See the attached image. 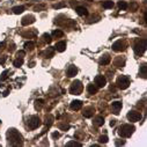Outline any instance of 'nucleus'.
Segmentation results:
<instances>
[{"label": "nucleus", "mask_w": 147, "mask_h": 147, "mask_svg": "<svg viewBox=\"0 0 147 147\" xmlns=\"http://www.w3.org/2000/svg\"><path fill=\"white\" fill-rule=\"evenodd\" d=\"M6 136H7V140H8L9 146H22L23 145L22 136L15 129H9L6 133Z\"/></svg>", "instance_id": "nucleus-1"}, {"label": "nucleus", "mask_w": 147, "mask_h": 147, "mask_svg": "<svg viewBox=\"0 0 147 147\" xmlns=\"http://www.w3.org/2000/svg\"><path fill=\"white\" fill-rule=\"evenodd\" d=\"M134 126L131 125V124H124V125H122L119 129H118V134L121 137H131V134L134 132Z\"/></svg>", "instance_id": "nucleus-2"}, {"label": "nucleus", "mask_w": 147, "mask_h": 147, "mask_svg": "<svg viewBox=\"0 0 147 147\" xmlns=\"http://www.w3.org/2000/svg\"><path fill=\"white\" fill-rule=\"evenodd\" d=\"M146 47H147V43H146V39L144 38V39L137 41L134 46H133V50H134L137 56H141L142 53L146 51Z\"/></svg>", "instance_id": "nucleus-3"}, {"label": "nucleus", "mask_w": 147, "mask_h": 147, "mask_svg": "<svg viewBox=\"0 0 147 147\" xmlns=\"http://www.w3.org/2000/svg\"><path fill=\"white\" fill-rule=\"evenodd\" d=\"M84 89V87H82V85H81V81L79 80H75L73 81L72 84H71V87H70V93L73 95H79L81 94V92Z\"/></svg>", "instance_id": "nucleus-4"}, {"label": "nucleus", "mask_w": 147, "mask_h": 147, "mask_svg": "<svg viewBox=\"0 0 147 147\" xmlns=\"http://www.w3.org/2000/svg\"><path fill=\"white\" fill-rule=\"evenodd\" d=\"M116 85H117V87L119 89H126V88H129V86H130V79H129V77L121 75L117 79V81H116Z\"/></svg>", "instance_id": "nucleus-5"}, {"label": "nucleus", "mask_w": 147, "mask_h": 147, "mask_svg": "<svg viewBox=\"0 0 147 147\" xmlns=\"http://www.w3.org/2000/svg\"><path fill=\"white\" fill-rule=\"evenodd\" d=\"M41 124H42V122H41V119H39L37 116H31V117L28 119V126H29V129H31V130L37 129L38 126H41Z\"/></svg>", "instance_id": "nucleus-6"}, {"label": "nucleus", "mask_w": 147, "mask_h": 147, "mask_svg": "<svg viewBox=\"0 0 147 147\" xmlns=\"http://www.w3.org/2000/svg\"><path fill=\"white\" fill-rule=\"evenodd\" d=\"M127 119L130 122H138L141 119V112L137 110H131L127 114Z\"/></svg>", "instance_id": "nucleus-7"}, {"label": "nucleus", "mask_w": 147, "mask_h": 147, "mask_svg": "<svg viewBox=\"0 0 147 147\" xmlns=\"http://www.w3.org/2000/svg\"><path fill=\"white\" fill-rule=\"evenodd\" d=\"M94 82L97 87H104L105 85H107V79L103 75H96L94 79Z\"/></svg>", "instance_id": "nucleus-8"}, {"label": "nucleus", "mask_w": 147, "mask_h": 147, "mask_svg": "<svg viewBox=\"0 0 147 147\" xmlns=\"http://www.w3.org/2000/svg\"><path fill=\"white\" fill-rule=\"evenodd\" d=\"M35 22V16L34 15H26L23 19H22V26H29V24H32Z\"/></svg>", "instance_id": "nucleus-9"}, {"label": "nucleus", "mask_w": 147, "mask_h": 147, "mask_svg": "<svg viewBox=\"0 0 147 147\" xmlns=\"http://www.w3.org/2000/svg\"><path fill=\"white\" fill-rule=\"evenodd\" d=\"M111 108H112L114 114H115V115H118V114H119V110L122 109V102H119V101L112 102V103H111Z\"/></svg>", "instance_id": "nucleus-10"}, {"label": "nucleus", "mask_w": 147, "mask_h": 147, "mask_svg": "<svg viewBox=\"0 0 147 147\" xmlns=\"http://www.w3.org/2000/svg\"><path fill=\"white\" fill-rule=\"evenodd\" d=\"M77 73H78V68L75 67L74 65L68 66L67 72H66V74H67L68 78H73V77H75V75H77Z\"/></svg>", "instance_id": "nucleus-11"}, {"label": "nucleus", "mask_w": 147, "mask_h": 147, "mask_svg": "<svg viewBox=\"0 0 147 147\" xmlns=\"http://www.w3.org/2000/svg\"><path fill=\"white\" fill-rule=\"evenodd\" d=\"M94 112H95V109L93 107H87V108H85L82 115H84V117H86V118H90L92 116L94 115Z\"/></svg>", "instance_id": "nucleus-12"}, {"label": "nucleus", "mask_w": 147, "mask_h": 147, "mask_svg": "<svg viewBox=\"0 0 147 147\" xmlns=\"http://www.w3.org/2000/svg\"><path fill=\"white\" fill-rule=\"evenodd\" d=\"M81 107H82V102L79 100H74L72 101V103H71V109L72 110H80L81 109Z\"/></svg>", "instance_id": "nucleus-13"}, {"label": "nucleus", "mask_w": 147, "mask_h": 147, "mask_svg": "<svg viewBox=\"0 0 147 147\" xmlns=\"http://www.w3.org/2000/svg\"><path fill=\"white\" fill-rule=\"evenodd\" d=\"M54 50H57L58 52H63V51H65V50H66V42H64V41L58 42L57 44L54 45Z\"/></svg>", "instance_id": "nucleus-14"}, {"label": "nucleus", "mask_w": 147, "mask_h": 147, "mask_svg": "<svg viewBox=\"0 0 147 147\" xmlns=\"http://www.w3.org/2000/svg\"><path fill=\"white\" fill-rule=\"evenodd\" d=\"M75 11H77V13H78V15H80V16L88 15V11H87V8H86V7H82V6H78V7L75 8Z\"/></svg>", "instance_id": "nucleus-15"}, {"label": "nucleus", "mask_w": 147, "mask_h": 147, "mask_svg": "<svg viewBox=\"0 0 147 147\" xmlns=\"http://www.w3.org/2000/svg\"><path fill=\"white\" fill-rule=\"evenodd\" d=\"M123 46H124V43L122 42V41H117V42H115L112 44V50L114 51H122L124 49Z\"/></svg>", "instance_id": "nucleus-16"}, {"label": "nucleus", "mask_w": 147, "mask_h": 147, "mask_svg": "<svg viewBox=\"0 0 147 147\" xmlns=\"http://www.w3.org/2000/svg\"><path fill=\"white\" fill-rule=\"evenodd\" d=\"M110 62H111L110 56H109V54H103V56L100 58V62H99V63H100L101 65H108Z\"/></svg>", "instance_id": "nucleus-17"}, {"label": "nucleus", "mask_w": 147, "mask_h": 147, "mask_svg": "<svg viewBox=\"0 0 147 147\" xmlns=\"http://www.w3.org/2000/svg\"><path fill=\"white\" fill-rule=\"evenodd\" d=\"M53 53H54L53 49L49 47V49H46L45 51H43V52H42V56H43L44 58H51V57H53Z\"/></svg>", "instance_id": "nucleus-18"}, {"label": "nucleus", "mask_w": 147, "mask_h": 147, "mask_svg": "<svg viewBox=\"0 0 147 147\" xmlns=\"http://www.w3.org/2000/svg\"><path fill=\"white\" fill-rule=\"evenodd\" d=\"M87 92L89 94H96L97 93V86L94 84H89L87 86Z\"/></svg>", "instance_id": "nucleus-19"}, {"label": "nucleus", "mask_w": 147, "mask_h": 147, "mask_svg": "<svg viewBox=\"0 0 147 147\" xmlns=\"http://www.w3.org/2000/svg\"><path fill=\"white\" fill-rule=\"evenodd\" d=\"M53 122H54V117L52 115H46L45 116V125L47 127H50V126L53 124Z\"/></svg>", "instance_id": "nucleus-20"}, {"label": "nucleus", "mask_w": 147, "mask_h": 147, "mask_svg": "<svg viewBox=\"0 0 147 147\" xmlns=\"http://www.w3.org/2000/svg\"><path fill=\"white\" fill-rule=\"evenodd\" d=\"M125 65V59L122 57H117L115 60V66H117V67H123Z\"/></svg>", "instance_id": "nucleus-21"}, {"label": "nucleus", "mask_w": 147, "mask_h": 147, "mask_svg": "<svg viewBox=\"0 0 147 147\" xmlns=\"http://www.w3.org/2000/svg\"><path fill=\"white\" fill-rule=\"evenodd\" d=\"M139 74H140V77H141V78L146 79V77H147V67H146V64H144V65H141V66H140V72H139Z\"/></svg>", "instance_id": "nucleus-22"}, {"label": "nucleus", "mask_w": 147, "mask_h": 147, "mask_svg": "<svg viewBox=\"0 0 147 147\" xmlns=\"http://www.w3.org/2000/svg\"><path fill=\"white\" fill-rule=\"evenodd\" d=\"M103 123H104V118H103L102 116H97V117L95 118V121H94V124L96 126H102L103 125Z\"/></svg>", "instance_id": "nucleus-23"}, {"label": "nucleus", "mask_w": 147, "mask_h": 147, "mask_svg": "<svg viewBox=\"0 0 147 147\" xmlns=\"http://www.w3.org/2000/svg\"><path fill=\"white\" fill-rule=\"evenodd\" d=\"M13 13L14 14H21L22 12L24 11V6H16V7H13Z\"/></svg>", "instance_id": "nucleus-24"}, {"label": "nucleus", "mask_w": 147, "mask_h": 147, "mask_svg": "<svg viewBox=\"0 0 147 147\" xmlns=\"http://www.w3.org/2000/svg\"><path fill=\"white\" fill-rule=\"evenodd\" d=\"M43 104H44V100H36L35 101V109L36 110H41Z\"/></svg>", "instance_id": "nucleus-25"}, {"label": "nucleus", "mask_w": 147, "mask_h": 147, "mask_svg": "<svg viewBox=\"0 0 147 147\" xmlns=\"http://www.w3.org/2000/svg\"><path fill=\"white\" fill-rule=\"evenodd\" d=\"M112 7H114V2L110 1V0H108V1H104V2H103V8L109 9V8H112Z\"/></svg>", "instance_id": "nucleus-26"}, {"label": "nucleus", "mask_w": 147, "mask_h": 147, "mask_svg": "<svg viewBox=\"0 0 147 147\" xmlns=\"http://www.w3.org/2000/svg\"><path fill=\"white\" fill-rule=\"evenodd\" d=\"M23 65V58H17L16 60H14V66L15 67H21Z\"/></svg>", "instance_id": "nucleus-27"}, {"label": "nucleus", "mask_w": 147, "mask_h": 147, "mask_svg": "<svg viewBox=\"0 0 147 147\" xmlns=\"http://www.w3.org/2000/svg\"><path fill=\"white\" fill-rule=\"evenodd\" d=\"M24 47H26L27 50H32V49L35 47V43L34 42H26L24 43Z\"/></svg>", "instance_id": "nucleus-28"}, {"label": "nucleus", "mask_w": 147, "mask_h": 147, "mask_svg": "<svg viewBox=\"0 0 147 147\" xmlns=\"http://www.w3.org/2000/svg\"><path fill=\"white\" fill-rule=\"evenodd\" d=\"M118 7H119V9H122V11H125L126 8H127V4H126L125 1H119L118 2Z\"/></svg>", "instance_id": "nucleus-29"}, {"label": "nucleus", "mask_w": 147, "mask_h": 147, "mask_svg": "<svg viewBox=\"0 0 147 147\" xmlns=\"http://www.w3.org/2000/svg\"><path fill=\"white\" fill-rule=\"evenodd\" d=\"M43 39H44L45 43H51V41H52V38L49 34H43Z\"/></svg>", "instance_id": "nucleus-30"}, {"label": "nucleus", "mask_w": 147, "mask_h": 147, "mask_svg": "<svg viewBox=\"0 0 147 147\" xmlns=\"http://www.w3.org/2000/svg\"><path fill=\"white\" fill-rule=\"evenodd\" d=\"M52 35L53 36H56V37H63L64 32L62 31V30H54V31L52 32Z\"/></svg>", "instance_id": "nucleus-31"}, {"label": "nucleus", "mask_w": 147, "mask_h": 147, "mask_svg": "<svg viewBox=\"0 0 147 147\" xmlns=\"http://www.w3.org/2000/svg\"><path fill=\"white\" fill-rule=\"evenodd\" d=\"M65 6H66L65 2H59V4H57V5H53V8H54V9H59V8H63V7H65Z\"/></svg>", "instance_id": "nucleus-32"}, {"label": "nucleus", "mask_w": 147, "mask_h": 147, "mask_svg": "<svg viewBox=\"0 0 147 147\" xmlns=\"http://www.w3.org/2000/svg\"><path fill=\"white\" fill-rule=\"evenodd\" d=\"M66 146H77V147H81V144H79V142L77 141H70L66 144Z\"/></svg>", "instance_id": "nucleus-33"}, {"label": "nucleus", "mask_w": 147, "mask_h": 147, "mask_svg": "<svg viewBox=\"0 0 147 147\" xmlns=\"http://www.w3.org/2000/svg\"><path fill=\"white\" fill-rule=\"evenodd\" d=\"M99 141H100L101 144H107V142H108V137H107V136H102V137H100Z\"/></svg>", "instance_id": "nucleus-34"}, {"label": "nucleus", "mask_w": 147, "mask_h": 147, "mask_svg": "<svg viewBox=\"0 0 147 147\" xmlns=\"http://www.w3.org/2000/svg\"><path fill=\"white\" fill-rule=\"evenodd\" d=\"M24 56H26V52H24L23 50H20V51H17V52H16V57H17V58H23Z\"/></svg>", "instance_id": "nucleus-35"}, {"label": "nucleus", "mask_w": 147, "mask_h": 147, "mask_svg": "<svg viewBox=\"0 0 147 147\" xmlns=\"http://www.w3.org/2000/svg\"><path fill=\"white\" fill-rule=\"evenodd\" d=\"M59 129L63 130V131H66V130L70 129V125L68 124H59Z\"/></svg>", "instance_id": "nucleus-36"}, {"label": "nucleus", "mask_w": 147, "mask_h": 147, "mask_svg": "<svg viewBox=\"0 0 147 147\" xmlns=\"http://www.w3.org/2000/svg\"><path fill=\"white\" fill-rule=\"evenodd\" d=\"M36 12H41L42 9H45V5H38V6H35V8H34Z\"/></svg>", "instance_id": "nucleus-37"}, {"label": "nucleus", "mask_w": 147, "mask_h": 147, "mask_svg": "<svg viewBox=\"0 0 147 147\" xmlns=\"http://www.w3.org/2000/svg\"><path fill=\"white\" fill-rule=\"evenodd\" d=\"M22 36L23 37H30V36H32V37H35L36 36V31H34V32H31V34H22Z\"/></svg>", "instance_id": "nucleus-38"}, {"label": "nucleus", "mask_w": 147, "mask_h": 147, "mask_svg": "<svg viewBox=\"0 0 147 147\" xmlns=\"http://www.w3.org/2000/svg\"><path fill=\"white\" fill-rule=\"evenodd\" d=\"M115 144L117 145V146H121V145H124L125 141H124V140H121V139H117V140L115 141Z\"/></svg>", "instance_id": "nucleus-39"}, {"label": "nucleus", "mask_w": 147, "mask_h": 147, "mask_svg": "<svg viewBox=\"0 0 147 147\" xmlns=\"http://www.w3.org/2000/svg\"><path fill=\"white\" fill-rule=\"evenodd\" d=\"M7 74H8V71H5L4 73L1 74V80H6V79H7V78H8V75H7Z\"/></svg>", "instance_id": "nucleus-40"}, {"label": "nucleus", "mask_w": 147, "mask_h": 147, "mask_svg": "<svg viewBox=\"0 0 147 147\" xmlns=\"http://www.w3.org/2000/svg\"><path fill=\"white\" fill-rule=\"evenodd\" d=\"M6 62V56H1L0 57V64H4Z\"/></svg>", "instance_id": "nucleus-41"}, {"label": "nucleus", "mask_w": 147, "mask_h": 147, "mask_svg": "<svg viewBox=\"0 0 147 147\" xmlns=\"http://www.w3.org/2000/svg\"><path fill=\"white\" fill-rule=\"evenodd\" d=\"M59 136H60L59 132H53L52 133V138H54V139H56V138H59Z\"/></svg>", "instance_id": "nucleus-42"}, {"label": "nucleus", "mask_w": 147, "mask_h": 147, "mask_svg": "<svg viewBox=\"0 0 147 147\" xmlns=\"http://www.w3.org/2000/svg\"><path fill=\"white\" fill-rule=\"evenodd\" d=\"M6 46V43L5 42H0V50H4Z\"/></svg>", "instance_id": "nucleus-43"}, {"label": "nucleus", "mask_w": 147, "mask_h": 147, "mask_svg": "<svg viewBox=\"0 0 147 147\" xmlns=\"http://www.w3.org/2000/svg\"><path fill=\"white\" fill-rule=\"evenodd\" d=\"M116 124V121H111L110 122V126H114Z\"/></svg>", "instance_id": "nucleus-44"}, {"label": "nucleus", "mask_w": 147, "mask_h": 147, "mask_svg": "<svg viewBox=\"0 0 147 147\" xmlns=\"http://www.w3.org/2000/svg\"><path fill=\"white\" fill-rule=\"evenodd\" d=\"M8 93H9V90H6V92H4V96H7V95H8Z\"/></svg>", "instance_id": "nucleus-45"}]
</instances>
